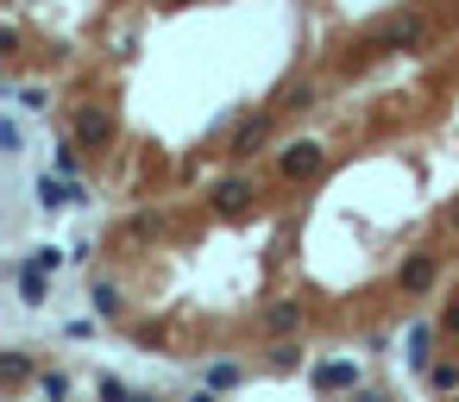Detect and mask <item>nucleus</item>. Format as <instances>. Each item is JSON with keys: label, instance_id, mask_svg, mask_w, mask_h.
<instances>
[{"label": "nucleus", "instance_id": "6", "mask_svg": "<svg viewBox=\"0 0 459 402\" xmlns=\"http://www.w3.org/2000/svg\"><path fill=\"white\" fill-rule=\"evenodd\" d=\"M95 314H120V290L113 283H95Z\"/></svg>", "mask_w": 459, "mask_h": 402}, {"label": "nucleus", "instance_id": "11", "mask_svg": "<svg viewBox=\"0 0 459 402\" xmlns=\"http://www.w3.org/2000/svg\"><path fill=\"white\" fill-rule=\"evenodd\" d=\"M409 359L428 365V327H409Z\"/></svg>", "mask_w": 459, "mask_h": 402}, {"label": "nucleus", "instance_id": "17", "mask_svg": "<svg viewBox=\"0 0 459 402\" xmlns=\"http://www.w3.org/2000/svg\"><path fill=\"white\" fill-rule=\"evenodd\" d=\"M126 402H152V396H126Z\"/></svg>", "mask_w": 459, "mask_h": 402}, {"label": "nucleus", "instance_id": "1", "mask_svg": "<svg viewBox=\"0 0 459 402\" xmlns=\"http://www.w3.org/2000/svg\"><path fill=\"white\" fill-rule=\"evenodd\" d=\"M359 383V365L353 359H327V365H315V390H353Z\"/></svg>", "mask_w": 459, "mask_h": 402}, {"label": "nucleus", "instance_id": "10", "mask_svg": "<svg viewBox=\"0 0 459 402\" xmlns=\"http://www.w3.org/2000/svg\"><path fill=\"white\" fill-rule=\"evenodd\" d=\"M26 264H32V271H57V264H63V251H51V245H38V251H32Z\"/></svg>", "mask_w": 459, "mask_h": 402}, {"label": "nucleus", "instance_id": "7", "mask_svg": "<svg viewBox=\"0 0 459 402\" xmlns=\"http://www.w3.org/2000/svg\"><path fill=\"white\" fill-rule=\"evenodd\" d=\"M245 195H252L245 182H221V189H214V201H221V208H239V201H245Z\"/></svg>", "mask_w": 459, "mask_h": 402}, {"label": "nucleus", "instance_id": "16", "mask_svg": "<svg viewBox=\"0 0 459 402\" xmlns=\"http://www.w3.org/2000/svg\"><path fill=\"white\" fill-rule=\"evenodd\" d=\"M353 402H384V396H371V390H365V396H353Z\"/></svg>", "mask_w": 459, "mask_h": 402}, {"label": "nucleus", "instance_id": "3", "mask_svg": "<svg viewBox=\"0 0 459 402\" xmlns=\"http://www.w3.org/2000/svg\"><path fill=\"white\" fill-rule=\"evenodd\" d=\"M38 201H44V208H70V201H76V189H70V182H51V176H44V182H38Z\"/></svg>", "mask_w": 459, "mask_h": 402}, {"label": "nucleus", "instance_id": "15", "mask_svg": "<svg viewBox=\"0 0 459 402\" xmlns=\"http://www.w3.org/2000/svg\"><path fill=\"white\" fill-rule=\"evenodd\" d=\"M189 402H214V390H195V396H189Z\"/></svg>", "mask_w": 459, "mask_h": 402}, {"label": "nucleus", "instance_id": "5", "mask_svg": "<svg viewBox=\"0 0 459 402\" xmlns=\"http://www.w3.org/2000/svg\"><path fill=\"white\" fill-rule=\"evenodd\" d=\"M19 296H26V302H44V271H32V264H19Z\"/></svg>", "mask_w": 459, "mask_h": 402}, {"label": "nucleus", "instance_id": "14", "mask_svg": "<svg viewBox=\"0 0 459 402\" xmlns=\"http://www.w3.org/2000/svg\"><path fill=\"white\" fill-rule=\"evenodd\" d=\"M233 377H239V371H233V365H214V371H208V390H227V383H233Z\"/></svg>", "mask_w": 459, "mask_h": 402}, {"label": "nucleus", "instance_id": "8", "mask_svg": "<svg viewBox=\"0 0 459 402\" xmlns=\"http://www.w3.org/2000/svg\"><path fill=\"white\" fill-rule=\"evenodd\" d=\"M296 321H302V308H290V302H277V308H271V327H277V333H290Z\"/></svg>", "mask_w": 459, "mask_h": 402}, {"label": "nucleus", "instance_id": "4", "mask_svg": "<svg viewBox=\"0 0 459 402\" xmlns=\"http://www.w3.org/2000/svg\"><path fill=\"white\" fill-rule=\"evenodd\" d=\"M428 283H434V264H428V258L403 264V290H428Z\"/></svg>", "mask_w": 459, "mask_h": 402}, {"label": "nucleus", "instance_id": "9", "mask_svg": "<svg viewBox=\"0 0 459 402\" xmlns=\"http://www.w3.org/2000/svg\"><path fill=\"white\" fill-rule=\"evenodd\" d=\"M428 383H434V390H459V365H434Z\"/></svg>", "mask_w": 459, "mask_h": 402}, {"label": "nucleus", "instance_id": "13", "mask_svg": "<svg viewBox=\"0 0 459 402\" xmlns=\"http://www.w3.org/2000/svg\"><path fill=\"white\" fill-rule=\"evenodd\" d=\"M126 396H133V390H126V383H113V377H101V402H126Z\"/></svg>", "mask_w": 459, "mask_h": 402}, {"label": "nucleus", "instance_id": "2", "mask_svg": "<svg viewBox=\"0 0 459 402\" xmlns=\"http://www.w3.org/2000/svg\"><path fill=\"white\" fill-rule=\"evenodd\" d=\"M315 170H321V151L315 145H290L284 151V176H315Z\"/></svg>", "mask_w": 459, "mask_h": 402}, {"label": "nucleus", "instance_id": "12", "mask_svg": "<svg viewBox=\"0 0 459 402\" xmlns=\"http://www.w3.org/2000/svg\"><path fill=\"white\" fill-rule=\"evenodd\" d=\"M38 390H44V402H63V396H70V377H57V371H51Z\"/></svg>", "mask_w": 459, "mask_h": 402}]
</instances>
